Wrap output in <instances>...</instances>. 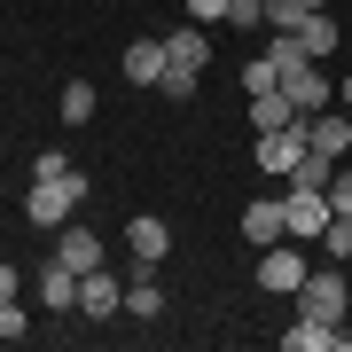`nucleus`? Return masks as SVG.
<instances>
[{"instance_id":"nucleus-1","label":"nucleus","mask_w":352,"mask_h":352,"mask_svg":"<svg viewBox=\"0 0 352 352\" xmlns=\"http://www.w3.org/2000/svg\"><path fill=\"white\" fill-rule=\"evenodd\" d=\"M204 63H212V39H204V24L164 32V78H157V87L173 94V102H188V94H196V78H204Z\"/></svg>"},{"instance_id":"nucleus-2","label":"nucleus","mask_w":352,"mask_h":352,"mask_svg":"<svg viewBox=\"0 0 352 352\" xmlns=\"http://www.w3.org/2000/svg\"><path fill=\"white\" fill-rule=\"evenodd\" d=\"M87 204V173H63V180H32V196H24V219L32 227H71V212Z\"/></svg>"},{"instance_id":"nucleus-3","label":"nucleus","mask_w":352,"mask_h":352,"mask_svg":"<svg viewBox=\"0 0 352 352\" xmlns=\"http://www.w3.org/2000/svg\"><path fill=\"white\" fill-rule=\"evenodd\" d=\"M344 305H352L344 258H337V266H305V282H298V314H305V321H344Z\"/></svg>"},{"instance_id":"nucleus-4","label":"nucleus","mask_w":352,"mask_h":352,"mask_svg":"<svg viewBox=\"0 0 352 352\" xmlns=\"http://www.w3.org/2000/svg\"><path fill=\"white\" fill-rule=\"evenodd\" d=\"M298 282H305V258H298V243H266L258 251V289H282V298H298Z\"/></svg>"},{"instance_id":"nucleus-5","label":"nucleus","mask_w":352,"mask_h":352,"mask_svg":"<svg viewBox=\"0 0 352 352\" xmlns=\"http://www.w3.org/2000/svg\"><path fill=\"white\" fill-rule=\"evenodd\" d=\"M282 94L314 118V110H329V102H337V78H321V63H298V71H282Z\"/></svg>"},{"instance_id":"nucleus-6","label":"nucleus","mask_w":352,"mask_h":352,"mask_svg":"<svg viewBox=\"0 0 352 352\" xmlns=\"http://www.w3.org/2000/svg\"><path fill=\"white\" fill-rule=\"evenodd\" d=\"M55 258H63L71 266V274H94V266H102V235H94V227H55Z\"/></svg>"},{"instance_id":"nucleus-7","label":"nucleus","mask_w":352,"mask_h":352,"mask_svg":"<svg viewBox=\"0 0 352 352\" xmlns=\"http://www.w3.org/2000/svg\"><path fill=\"white\" fill-rule=\"evenodd\" d=\"M298 157H305V118H298V126H282V133H258V164H266V173H298Z\"/></svg>"},{"instance_id":"nucleus-8","label":"nucleus","mask_w":352,"mask_h":352,"mask_svg":"<svg viewBox=\"0 0 352 352\" xmlns=\"http://www.w3.org/2000/svg\"><path fill=\"white\" fill-rule=\"evenodd\" d=\"M126 251H133V258H149V266H157L164 251H173V227H164L157 212H133V219H126Z\"/></svg>"},{"instance_id":"nucleus-9","label":"nucleus","mask_w":352,"mask_h":352,"mask_svg":"<svg viewBox=\"0 0 352 352\" xmlns=\"http://www.w3.org/2000/svg\"><path fill=\"white\" fill-rule=\"evenodd\" d=\"M243 235H251L258 251H266V243H282V235H289V204H282V196H258L251 212H243Z\"/></svg>"},{"instance_id":"nucleus-10","label":"nucleus","mask_w":352,"mask_h":352,"mask_svg":"<svg viewBox=\"0 0 352 352\" xmlns=\"http://www.w3.org/2000/svg\"><path fill=\"white\" fill-rule=\"evenodd\" d=\"M282 344L289 352H352V337L337 321H305V314H298V329H282Z\"/></svg>"},{"instance_id":"nucleus-11","label":"nucleus","mask_w":352,"mask_h":352,"mask_svg":"<svg viewBox=\"0 0 352 352\" xmlns=\"http://www.w3.org/2000/svg\"><path fill=\"white\" fill-rule=\"evenodd\" d=\"M39 305H47V314H78V274H71L63 258L39 266Z\"/></svg>"},{"instance_id":"nucleus-12","label":"nucleus","mask_w":352,"mask_h":352,"mask_svg":"<svg viewBox=\"0 0 352 352\" xmlns=\"http://www.w3.org/2000/svg\"><path fill=\"white\" fill-rule=\"evenodd\" d=\"M298 102H289L282 87H266V94H251V133H282V126H298Z\"/></svg>"},{"instance_id":"nucleus-13","label":"nucleus","mask_w":352,"mask_h":352,"mask_svg":"<svg viewBox=\"0 0 352 352\" xmlns=\"http://www.w3.org/2000/svg\"><path fill=\"white\" fill-rule=\"evenodd\" d=\"M118 305H126V289H118L110 274H102V266H94V274H78V314H94V321H110Z\"/></svg>"},{"instance_id":"nucleus-14","label":"nucleus","mask_w":352,"mask_h":352,"mask_svg":"<svg viewBox=\"0 0 352 352\" xmlns=\"http://www.w3.org/2000/svg\"><path fill=\"white\" fill-rule=\"evenodd\" d=\"M126 305H133L141 321H157V314H164V289H157V266H149V258H133V282H126Z\"/></svg>"},{"instance_id":"nucleus-15","label":"nucleus","mask_w":352,"mask_h":352,"mask_svg":"<svg viewBox=\"0 0 352 352\" xmlns=\"http://www.w3.org/2000/svg\"><path fill=\"white\" fill-rule=\"evenodd\" d=\"M282 204H289V235H321V227H329V196H305V188H289Z\"/></svg>"},{"instance_id":"nucleus-16","label":"nucleus","mask_w":352,"mask_h":352,"mask_svg":"<svg viewBox=\"0 0 352 352\" xmlns=\"http://www.w3.org/2000/svg\"><path fill=\"white\" fill-rule=\"evenodd\" d=\"M126 78H133V87H157V78H164V39H133V47H126Z\"/></svg>"},{"instance_id":"nucleus-17","label":"nucleus","mask_w":352,"mask_h":352,"mask_svg":"<svg viewBox=\"0 0 352 352\" xmlns=\"http://www.w3.org/2000/svg\"><path fill=\"white\" fill-rule=\"evenodd\" d=\"M329 180H337V157L305 149V157H298V173H289V188H305V196H329Z\"/></svg>"},{"instance_id":"nucleus-18","label":"nucleus","mask_w":352,"mask_h":352,"mask_svg":"<svg viewBox=\"0 0 352 352\" xmlns=\"http://www.w3.org/2000/svg\"><path fill=\"white\" fill-rule=\"evenodd\" d=\"M337 39H344V32H337V24H329V16H321V8H314V16H305V24H298V47H305V55H314V63H321V55H337Z\"/></svg>"},{"instance_id":"nucleus-19","label":"nucleus","mask_w":352,"mask_h":352,"mask_svg":"<svg viewBox=\"0 0 352 352\" xmlns=\"http://www.w3.org/2000/svg\"><path fill=\"white\" fill-rule=\"evenodd\" d=\"M55 110H63V126H87V118H94V87H87V78H71Z\"/></svg>"},{"instance_id":"nucleus-20","label":"nucleus","mask_w":352,"mask_h":352,"mask_svg":"<svg viewBox=\"0 0 352 352\" xmlns=\"http://www.w3.org/2000/svg\"><path fill=\"white\" fill-rule=\"evenodd\" d=\"M321 243H329V258H352V212H329Z\"/></svg>"},{"instance_id":"nucleus-21","label":"nucleus","mask_w":352,"mask_h":352,"mask_svg":"<svg viewBox=\"0 0 352 352\" xmlns=\"http://www.w3.org/2000/svg\"><path fill=\"white\" fill-rule=\"evenodd\" d=\"M305 16H314V8H305V0H266V24H274V32H298Z\"/></svg>"},{"instance_id":"nucleus-22","label":"nucleus","mask_w":352,"mask_h":352,"mask_svg":"<svg viewBox=\"0 0 352 352\" xmlns=\"http://www.w3.org/2000/svg\"><path fill=\"white\" fill-rule=\"evenodd\" d=\"M16 337H32V314L8 298V305H0V344H16Z\"/></svg>"},{"instance_id":"nucleus-23","label":"nucleus","mask_w":352,"mask_h":352,"mask_svg":"<svg viewBox=\"0 0 352 352\" xmlns=\"http://www.w3.org/2000/svg\"><path fill=\"white\" fill-rule=\"evenodd\" d=\"M266 87H282V71L266 63V55H258V63H243V94H266Z\"/></svg>"},{"instance_id":"nucleus-24","label":"nucleus","mask_w":352,"mask_h":352,"mask_svg":"<svg viewBox=\"0 0 352 352\" xmlns=\"http://www.w3.org/2000/svg\"><path fill=\"white\" fill-rule=\"evenodd\" d=\"M63 173H78V164H71L63 149H39V164H32V180H63Z\"/></svg>"},{"instance_id":"nucleus-25","label":"nucleus","mask_w":352,"mask_h":352,"mask_svg":"<svg viewBox=\"0 0 352 352\" xmlns=\"http://www.w3.org/2000/svg\"><path fill=\"white\" fill-rule=\"evenodd\" d=\"M329 212H352V157L337 164V180H329Z\"/></svg>"},{"instance_id":"nucleus-26","label":"nucleus","mask_w":352,"mask_h":352,"mask_svg":"<svg viewBox=\"0 0 352 352\" xmlns=\"http://www.w3.org/2000/svg\"><path fill=\"white\" fill-rule=\"evenodd\" d=\"M227 16V0H188V24H219Z\"/></svg>"},{"instance_id":"nucleus-27","label":"nucleus","mask_w":352,"mask_h":352,"mask_svg":"<svg viewBox=\"0 0 352 352\" xmlns=\"http://www.w3.org/2000/svg\"><path fill=\"white\" fill-rule=\"evenodd\" d=\"M16 289H24V274H16V266H8V258H0V305H8V298H16Z\"/></svg>"},{"instance_id":"nucleus-28","label":"nucleus","mask_w":352,"mask_h":352,"mask_svg":"<svg viewBox=\"0 0 352 352\" xmlns=\"http://www.w3.org/2000/svg\"><path fill=\"white\" fill-rule=\"evenodd\" d=\"M337 110H352V78H337Z\"/></svg>"},{"instance_id":"nucleus-29","label":"nucleus","mask_w":352,"mask_h":352,"mask_svg":"<svg viewBox=\"0 0 352 352\" xmlns=\"http://www.w3.org/2000/svg\"><path fill=\"white\" fill-rule=\"evenodd\" d=\"M305 8H329V0H305Z\"/></svg>"},{"instance_id":"nucleus-30","label":"nucleus","mask_w":352,"mask_h":352,"mask_svg":"<svg viewBox=\"0 0 352 352\" xmlns=\"http://www.w3.org/2000/svg\"><path fill=\"white\" fill-rule=\"evenodd\" d=\"M0 78H8V71H0Z\"/></svg>"}]
</instances>
